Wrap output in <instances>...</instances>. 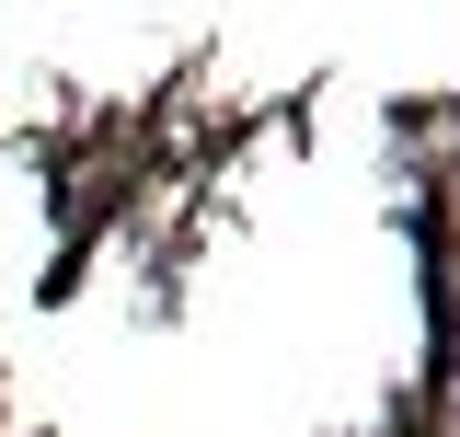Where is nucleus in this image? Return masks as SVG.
<instances>
[{
    "label": "nucleus",
    "instance_id": "nucleus-1",
    "mask_svg": "<svg viewBox=\"0 0 460 437\" xmlns=\"http://www.w3.org/2000/svg\"><path fill=\"white\" fill-rule=\"evenodd\" d=\"M449 415H460V323H449Z\"/></svg>",
    "mask_w": 460,
    "mask_h": 437
}]
</instances>
